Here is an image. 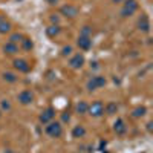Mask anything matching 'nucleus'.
Here are the masks:
<instances>
[{
    "instance_id": "1a4fd4ad",
    "label": "nucleus",
    "mask_w": 153,
    "mask_h": 153,
    "mask_svg": "<svg viewBox=\"0 0 153 153\" xmlns=\"http://www.w3.org/2000/svg\"><path fill=\"white\" fill-rule=\"evenodd\" d=\"M54 118V109H48L42 117H40V121L42 123H48L49 120H52Z\"/></svg>"
},
{
    "instance_id": "ddd939ff",
    "label": "nucleus",
    "mask_w": 153,
    "mask_h": 153,
    "mask_svg": "<svg viewBox=\"0 0 153 153\" xmlns=\"http://www.w3.org/2000/svg\"><path fill=\"white\" fill-rule=\"evenodd\" d=\"M84 133H86V130L83 129V127H75V129H74V136H75V138L83 136Z\"/></svg>"
},
{
    "instance_id": "4468645a",
    "label": "nucleus",
    "mask_w": 153,
    "mask_h": 153,
    "mask_svg": "<svg viewBox=\"0 0 153 153\" xmlns=\"http://www.w3.org/2000/svg\"><path fill=\"white\" fill-rule=\"evenodd\" d=\"M94 81H95L97 87H101V86H104V83H106V80L103 78V76H94Z\"/></svg>"
},
{
    "instance_id": "f3484780",
    "label": "nucleus",
    "mask_w": 153,
    "mask_h": 153,
    "mask_svg": "<svg viewBox=\"0 0 153 153\" xmlns=\"http://www.w3.org/2000/svg\"><path fill=\"white\" fill-rule=\"evenodd\" d=\"M144 113H146V107H138L135 110V117H143Z\"/></svg>"
},
{
    "instance_id": "6e6552de",
    "label": "nucleus",
    "mask_w": 153,
    "mask_h": 153,
    "mask_svg": "<svg viewBox=\"0 0 153 153\" xmlns=\"http://www.w3.org/2000/svg\"><path fill=\"white\" fill-rule=\"evenodd\" d=\"M83 63H84V58H83V55L78 54V55H75V57L71 60V66H72V68H80Z\"/></svg>"
},
{
    "instance_id": "39448f33",
    "label": "nucleus",
    "mask_w": 153,
    "mask_h": 153,
    "mask_svg": "<svg viewBox=\"0 0 153 153\" xmlns=\"http://www.w3.org/2000/svg\"><path fill=\"white\" fill-rule=\"evenodd\" d=\"M91 45H92L91 38L84 37V35H80V38H78V46H80L81 49H89V48H91Z\"/></svg>"
},
{
    "instance_id": "f8f14e48",
    "label": "nucleus",
    "mask_w": 153,
    "mask_h": 153,
    "mask_svg": "<svg viewBox=\"0 0 153 153\" xmlns=\"http://www.w3.org/2000/svg\"><path fill=\"white\" fill-rule=\"evenodd\" d=\"M5 51L8 54H14V52H17V46L14 45V43H8L6 46H5Z\"/></svg>"
},
{
    "instance_id": "412c9836",
    "label": "nucleus",
    "mask_w": 153,
    "mask_h": 153,
    "mask_svg": "<svg viewBox=\"0 0 153 153\" xmlns=\"http://www.w3.org/2000/svg\"><path fill=\"white\" fill-rule=\"evenodd\" d=\"M87 87H89V91H95V89H97V84H95V81H94V78H92L91 81H89V83H87Z\"/></svg>"
},
{
    "instance_id": "a211bd4d",
    "label": "nucleus",
    "mask_w": 153,
    "mask_h": 153,
    "mask_svg": "<svg viewBox=\"0 0 153 153\" xmlns=\"http://www.w3.org/2000/svg\"><path fill=\"white\" fill-rule=\"evenodd\" d=\"M107 113H115V110H117V104H115V103H110L109 106H107Z\"/></svg>"
},
{
    "instance_id": "6ab92c4d",
    "label": "nucleus",
    "mask_w": 153,
    "mask_h": 153,
    "mask_svg": "<svg viewBox=\"0 0 153 153\" xmlns=\"http://www.w3.org/2000/svg\"><path fill=\"white\" fill-rule=\"evenodd\" d=\"M48 34H49V35H54V34H58V28H57V26H51V28L48 29Z\"/></svg>"
},
{
    "instance_id": "9d476101",
    "label": "nucleus",
    "mask_w": 153,
    "mask_h": 153,
    "mask_svg": "<svg viewBox=\"0 0 153 153\" xmlns=\"http://www.w3.org/2000/svg\"><path fill=\"white\" fill-rule=\"evenodd\" d=\"M115 132H117L118 135H123V133L126 132V126H124V123H123L121 120L115 123Z\"/></svg>"
},
{
    "instance_id": "20e7f679",
    "label": "nucleus",
    "mask_w": 153,
    "mask_h": 153,
    "mask_svg": "<svg viewBox=\"0 0 153 153\" xmlns=\"http://www.w3.org/2000/svg\"><path fill=\"white\" fill-rule=\"evenodd\" d=\"M19 101H20V103H23V104L31 103V101H32V94H31L29 91H23V92H20V94H19Z\"/></svg>"
},
{
    "instance_id": "f03ea898",
    "label": "nucleus",
    "mask_w": 153,
    "mask_h": 153,
    "mask_svg": "<svg viewBox=\"0 0 153 153\" xmlns=\"http://www.w3.org/2000/svg\"><path fill=\"white\" fill-rule=\"evenodd\" d=\"M46 132H48V135H51V136L58 138V136L61 135V126H60V123H52V124H49V126L46 127Z\"/></svg>"
},
{
    "instance_id": "0eeeda50",
    "label": "nucleus",
    "mask_w": 153,
    "mask_h": 153,
    "mask_svg": "<svg viewBox=\"0 0 153 153\" xmlns=\"http://www.w3.org/2000/svg\"><path fill=\"white\" fill-rule=\"evenodd\" d=\"M63 14H66V16H69V17H75L76 16V12H78V9H76L75 6H71V5H68V6H63Z\"/></svg>"
},
{
    "instance_id": "b1692460",
    "label": "nucleus",
    "mask_w": 153,
    "mask_h": 153,
    "mask_svg": "<svg viewBox=\"0 0 153 153\" xmlns=\"http://www.w3.org/2000/svg\"><path fill=\"white\" fill-rule=\"evenodd\" d=\"M71 52V48H65L63 49V54H69Z\"/></svg>"
},
{
    "instance_id": "dca6fc26",
    "label": "nucleus",
    "mask_w": 153,
    "mask_h": 153,
    "mask_svg": "<svg viewBox=\"0 0 153 153\" xmlns=\"http://www.w3.org/2000/svg\"><path fill=\"white\" fill-rule=\"evenodd\" d=\"M11 29V25L6 23V22H2L0 23V32H8Z\"/></svg>"
},
{
    "instance_id": "4be33fe9",
    "label": "nucleus",
    "mask_w": 153,
    "mask_h": 153,
    "mask_svg": "<svg viewBox=\"0 0 153 153\" xmlns=\"http://www.w3.org/2000/svg\"><path fill=\"white\" fill-rule=\"evenodd\" d=\"M5 80H8V81H16V76L12 75V74H5Z\"/></svg>"
},
{
    "instance_id": "9b49d317",
    "label": "nucleus",
    "mask_w": 153,
    "mask_h": 153,
    "mask_svg": "<svg viewBox=\"0 0 153 153\" xmlns=\"http://www.w3.org/2000/svg\"><path fill=\"white\" fill-rule=\"evenodd\" d=\"M149 28H150V25H149V20L146 19V17H143L141 20H139V29H143V31H149Z\"/></svg>"
},
{
    "instance_id": "aec40b11",
    "label": "nucleus",
    "mask_w": 153,
    "mask_h": 153,
    "mask_svg": "<svg viewBox=\"0 0 153 153\" xmlns=\"http://www.w3.org/2000/svg\"><path fill=\"white\" fill-rule=\"evenodd\" d=\"M23 46H25V49H31L32 48V43L28 40V38H23Z\"/></svg>"
},
{
    "instance_id": "f257e3e1",
    "label": "nucleus",
    "mask_w": 153,
    "mask_h": 153,
    "mask_svg": "<svg viewBox=\"0 0 153 153\" xmlns=\"http://www.w3.org/2000/svg\"><path fill=\"white\" fill-rule=\"evenodd\" d=\"M87 110L91 112V115H94V117H100V115L104 113V106L101 101H95V103H92V106H89Z\"/></svg>"
},
{
    "instance_id": "423d86ee",
    "label": "nucleus",
    "mask_w": 153,
    "mask_h": 153,
    "mask_svg": "<svg viewBox=\"0 0 153 153\" xmlns=\"http://www.w3.org/2000/svg\"><path fill=\"white\" fill-rule=\"evenodd\" d=\"M14 66H16V69H19L22 72H28L29 71V65L25 60H16L14 61Z\"/></svg>"
},
{
    "instance_id": "7ed1b4c3",
    "label": "nucleus",
    "mask_w": 153,
    "mask_h": 153,
    "mask_svg": "<svg viewBox=\"0 0 153 153\" xmlns=\"http://www.w3.org/2000/svg\"><path fill=\"white\" fill-rule=\"evenodd\" d=\"M136 8H138V5H136V2L135 0H127V3H126V8L123 9V16H127V14H133V12L136 11Z\"/></svg>"
},
{
    "instance_id": "393cba45",
    "label": "nucleus",
    "mask_w": 153,
    "mask_h": 153,
    "mask_svg": "<svg viewBox=\"0 0 153 153\" xmlns=\"http://www.w3.org/2000/svg\"><path fill=\"white\" fill-rule=\"evenodd\" d=\"M46 2H49V3H55L57 0H46Z\"/></svg>"
},
{
    "instance_id": "2eb2a0df",
    "label": "nucleus",
    "mask_w": 153,
    "mask_h": 153,
    "mask_svg": "<svg viewBox=\"0 0 153 153\" xmlns=\"http://www.w3.org/2000/svg\"><path fill=\"white\" fill-rule=\"evenodd\" d=\"M87 107H89V106L84 103V101H81V103L76 106V110H78L80 113H84V112H87Z\"/></svg>"
},
{
    "instance_id": "a878e982",
    "label": "nucleus",
    "mask_w": 153,
    "mask_h": 153,
    "mask_svg": "<svg viewBox=\"0 0 153 153\" xmlns=\"http://www.w3.org/2000/svg\"><path fill=\"white\" fill-rule=\"evenodd\" d=\"M115 2H120V0H115Z\"/></svg>"
},
{
    "instance_id": "5701e85b",
    "label": "nucleus",
    "mask_w": 153,
    "mask_h": 153,
    "mask_svg": "<svg viewBox=\"0 0 153 153\" xmlns=\"http://www.w3.org/2000/svg\"><path fill=\"white\" fill-rule=\"evenodd\" d=\"M20 38H22V35H19V34H14V35L11 37V43H16L17 40H20Z\"/></svg>"
}]
</instances>
